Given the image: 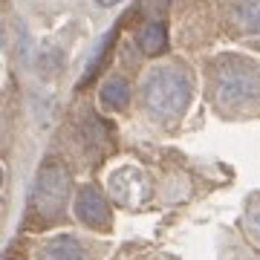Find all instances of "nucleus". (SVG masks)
Instances as JSON below:
<instances>
[{
  "label": "nucleus",
  "instance_id": "obj_1",
  "mask_svg": "<svg viewBox=\"0 0 260 260\" xmlns=\"http://www.w3.org/2000/svg\"><path fill=\"white\" fill-rule=\"evenodd\" d=\"M191 99V87H188V78L177 70H159V73L150 75L148 81V93H145V102L156 116H165V113H179Z\"/></svg>",
  "mask_w": 260,
  "mask_h": 260
},
{
  "label": "nucleus",
  "instance_id": "obj_2",
  "mask_svg": "<svg viewBox=\"0 0 260 260\" xmlns=\"http://www.w3.org/2000/svg\"><path fill=\"white\" fill-rule=\"evenodd\" d=\"M260 90V73L254 64L232 61V67H223L217 75V93L223 104H240Z\"/></svg>",
  "mask_w": 260,
  "mask_h": 260
},
{
  "label": "nucleus",
  "instance_id": "obj_3",
  "mask_svg": "<svg viewBox=\"0 0 260 260\" xmlns=\"http://www.w3.org/2000/svg\"><path fill=\"white\" fill-rule=\"evenodd\" d=\"M67 191H70V177L64 174V168L47 165L35 185V205L44 214H58L67 200Z\"/></svg>",
  "mask_w": 260,
  "mask_h": 260
},
{
  "label": "nucleus",
  "instance_id": "obj_4",
  "mask_svg": "<svg viewBox=\"0 0 260 260\" xmlns=\"http://www.w3.org/2000/svg\"><path fill=\"white\" fill-rule=\"evenodd\" d=\"M75 214L90 229H110V208L95 188H81L75 197Z\"/></svg>",
  "mask_w": 260,
  "mask_h": 260
},
{
  "label": "nucleus",
  "instance_id": "obj_5",
  "mask_svg": "<svg viewBox=\"0 0 260 260\" xmlns=\"http://www.w3.org/2000/svg\"><path fill=\"white\" fill-rule=\"evenodd\" d=\"M38 260H93V257H90V249L84 246V240H78L73 234H61V237H52L41 246Z\"/></svg>",
  "mask_w": 260,
  "mask_h": 260
},
{
  "label": "nucleus",
  "instance_id": "obj_6",
  "mask_svg": "<svg viewBox=\"0 0 260 260\" xmlns=\"http://www.w3.org/2000/svg\"><path fill=\"white\" fill-rule=\"evenodd\" d=\"M127 99H130V87L124 78H110V81L102 87V102L110 107V110H124L127 107Z\"/></svg>",
  "mask_w": 260,
  "mask_h": 260
},
{
  "label": "nucleus",
  "instance_id": "obj_7",
  "mask_svg": "<svg viewBox=\"0 0 260 260\" xmlns=\"http://www.w3.org/2000/svg\"><path fill=\"white\" fill-rule=\"evenodd\" d=\"M234 20L249 32H260V0H234Z\"/></svg>",
  "mask_w": 260,
  "mask_h": 260
},
{
  "label": "nucleus",
  "instance_id": "obj_8",
  "mask_svg": "<svg viewBox=\"0 0 260 260\" xmlns=\"http://www.w3.org/2000/svg\"><path fill=\"white\" fill-rule=\"evenodd\" d=\"M139 47L148 55H156L159 49L165 47V26L162 23H148L139 29Z\"/></svg>",
  "mask_w": 260,
  "mask_h": 260
},
{
  "label": "nucleus",
  "instance_id": "obj_9",
  "mask_svg": "<svg viewBox=\"0 0 260 260\" xmlns=\"http://www.w3.org/2000/svg\"><path fill=\"white\" fill-rule=\"evenodd\" d=\"M249 223L254 225V232H260V205H251L249 208Z\"/></svg>",
  "mask_w": 260,
  "mask_h": 260
},
{
  "label": "nucleus",
  "instance_id": "obj_10",
  "mask_svg": "<svg viewBox=\"0 0 260 260\" xmlns=\"http://www.w3.org/2000/svg\"><path fill=\"white\" fill-rule=\"evenodd\" d=\"M95 3H99V6H116L119 0H95Z\"/></svg>",
  "mask_w": 260,
  "mask_h": 260
}]
</instances>
